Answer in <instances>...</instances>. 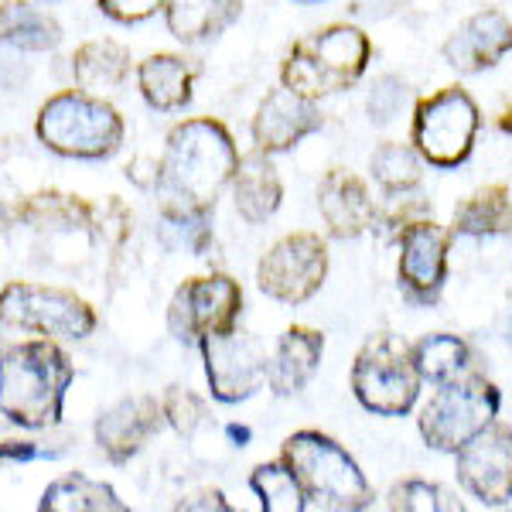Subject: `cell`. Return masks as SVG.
I'll return each instance as SVG.
<instances>
[{
	"mask_svg": "<svg viewBox=\"0 0 512 512\" xmlns=\"http://www.w3.org/2000/svg\"><path fill=\"white\" fill-rule=\"evenodd\" d=\"M239 168L236 140L226 123L195 117L171 127L158 161V202L216 209L219 195L233 185Z\"/></svg>",
	"mask_w": 512,
	"mask_h": 512,
	"instance_id": "6da1fadb",
	"label": "cell"
},
{
	"mask_svg": "<svg viewBox=\"0 0 512 512\" xmlns=\"http://www.w3.org/2000/svg\"><path fill=\"white\" fill-rule=\"evenodd\" d=\"M76 369L52 338H31L0 352V414L24 431H45L62 420Z\"/></svg>",
	"mask_w": 512,
	"mask_h": 512,
	"instance_id": "7a4b0ae2",
	"label": "cell"
},
{
	"mask_svg": "<svg viewBox=\"0 0 512 512\" xmlns=\"http://www.w3.org/2000/svg\"><path fill=\"white\" fill-rule=\"evenodd\" d=\"M373 45L355 24H325L308 38L294 41L280 62V86L308 99L345 93L366 76Z\"/></svg>",
	"mask_w": 512,
	"mask_h": 512,
	"instance_id": "3957f363",
	"label": "cell"
},
{
	"mask_svg": "<svg viewBox=\"0 0 512 512\" xmlns=\"http://www.w3.org/2000/svg\"><path fill=\"white\" fill-rule=\"evenodd\" d=\"M280 461L301 482L308 509L325 512H362L373 506V489L335 437L321 431H294L280 444Z\"/></svg>",
	"mask_w": 512,
	"mask_h": 512,
	"instance_id": "277c9868",
	"label": "cell"
},
{
	"mask_svg": "<svg viewBox=\"0 0 512 512\" xmlns=\"http://www.w3.org/2000/svg\"><path fill=\"white\" fill-rule=\"evenodd\" d=\"M35 134L59 158L103 161L113 158L123 144V117L117 106L86 89H65L41 103L35 117Z\"/></svg>",
	"mask_w": 512,
	"mask_h": 512,
	"instance_id": "5b68a950",
	"label": "cell"
},
{
	"mask_svg": "<svg viewBox=\"0 0 512 512\" xmlns=\"http://www.w3.org/2000/svg\"><path fill=\"white\" fill-rule=\"evenodd\" d=\"M502 407V393L482 373H468L461 379L437 386V393L424 403L417 417V431L431 451L454 454L465 448L475 434L495 424Z\"/></svg>",
	"mask_w": 512,
	"mask_h": 512,
	"instance_id": "8992f818",
	"label": "cell"
},
{
	"mask_svg": "<svg viewBox=\"0 0 512 512\" xmlns=\"http://www.w3.org/2000/svg\"><path fill=\"white\" fill-rule=\"evenodd\" d=\"M414 345L400 335H373L352 362V393L362 410L376 417H407L420 396Z\"/></svg>",
	"mask_w": 512,
	"mask_h": 512,
	"instance_id": "52a82bcc",
	"label": "cell"
},
{
	"mask_svg": "<svg viewBox=\"0 0 512 512\" xmlns=\"http://www.w3.org/2000/svg\"><path fill=\"white\" fill-rule=\"evenodd\" d=\"M482 127V113L472 93L461 86H444L437 93L417 99L410 144L431 168H458L472 158L475 137Z\"/></svg>",
	"mask_w": 512,
	"mask_h": 512,
	"instance_id": "ba28073f",
	"label": "cell"
},
{
	"mask_svg": "<svg viewBox=\"0 0 512 512\" xmlns=\"http://www.w3.org/2000/svg\"><path fill=\"white\" fill-rule=\"evenodd\" d=\"M0 325L11 332L82 342L96 332V311L89 301H82L72 291H62V287L14 280L0 291Z\"/></svg>",
	"mask_w": 512,
	"mask_h": 512,
	"instance_id": "9c48e42d",
	"label": "cell"
},
{
	"mask_svg": "<svg viewBox=\"0 0 512 512\" xmlns=\"http://www.w3.org/2000/svg\"><path fill=\"white\" fill-rule=\"evenodd\" d=\"M243 287L229 274L188 277L168 304V332L181 345H198L239 325Z\"/></svg>",
	"mask_w": 512,
	"mask_h": 512,
	"instance_id": "30bf717a",
	"label": "cell"
},
{
	"mask_svg": "<svg viewBox=\"0 0 512 512\" xmlns=\"http://www.w3.org/2000/svg\"><path fill=\"white\" fill-rule=\"evenodd\" d=\"M328 277V243L318 233L280 236L256 263V287L270 301L304 304L311 301Z\"/></svg>",
	"mask_w": 512,
	"mask_h": 512,
	"instance_id": "8fae6325",
	"label": "cell"
},
{
	"mask_svg": "<svg viewBox=\"0 0 512 512\" xmlns=\"http://www.w3.org/2000/svg\"><path fill=\"white\" fill-rule=\"evenodd\" d=\"M205 362V379H209L212 400L219 403H243L267 383V349L260 338L243 332V328H229L222 335H209L198 342Z\"/></svg>",
	"mask_w": 512,
	"mask_h": 512,
	"instance_id": "7c38bea8",
	"label": "cell"
},
{
	"mask_svg": "<svg viewBox=\"0 0 512 512\" xmlns=\"http://www.w3.org/2000/svg\"><path fill=\"white\" fill-rule=\"evenodd\" d=\"M454 475L472 499L489 509L512 502V427L492 424L454 451Z\"/></svg>",
	"mask_w": 512,
	"mask_h": 512,
	"instance_id": "4fadbf2b",
	"label": "cell"
},
{
	"mask_svg": "<svg viewBox=\"0 0 512 512\" xmlns=\"http://www.w3.org/2000/svg\"><path fill=\"white\" fill-rule=\"evenodd\" d=\"M396 239H400V263H396L400 291L414 304H434L448 280L451 233L437 226L431 216H424L410 222Z\"/></svg>",
	"mask_w": 512,
	"mask_h": 512,
	"instance_id": "5bb4252c",
	"label": "cell"
},
{
	"mask_svg": "<svg viewBox=\"0 0 512 512\" xmlns=\"http://www.w3.org/2000/svg\"><path fill=\"white\" fill-rule=\"evenodd\" d=\"M325 127V117H321L318 99H308L294 89L280 86L270 89L267 96L260 99L250 123V134L256 151L263 154H287L301 144L304 137L318 134Z\"/></svg>",
	"mask_w": 512,
	"mask_h": 512,
	"instance_id": "9a60e30c",
	"label": "cell"
},
{
	"mask_svg": "<svg viewBox=\"0 0 512 512\" xmlns=\"http://www.w3.org/2000/svg\"><path fill=\"white\" fill-rule=\"evenodd\" d=\"M444 62L454 72L478 76L485 69H495L512 52V21L495 7L472 14L454 35L444 41Z\"/></svg>",
	"mask_w": 512,
	"mask_h": 512,
	"instance_id": "2e32d148",
	"label": "cell"
},
{
	"mask_svg": "<svg viewBox=\"0 0 512 512\" xmlns=\"http://www.w3.org/2000/svg\"><path fill=\"white\" fill-rule=\"evenodd\" d=\"M164 410L154 396H130L96 417V448L106 454L113 465H127L134 454L161 431Z\"/></svg>",
	"mask_w": 512,
	"mask_h": 512,
	"instance_id": "e0dca14e",
	"label": "cell"
},
{
	"mask_svg": "<svg viewBox=\"0 0 512 512\" xmlns=\"http://www.w3.org/2000/svg\"><path fill=\"white\" fill-rule=\"evenodd\" d=\"M318 212L332 239H359L376 226V202L366 181L345 168H332L318 185Z\"/></svg>",
	"mask_w": 512,
	"mask_h": 512,
	"instance_id": "ac0fdd59",
	"label": "cell"
},
{
	"mask_svg": "<svg viewBox=\"0 0 512 512\" xmlns=\"http://www.w3.org/2000/svg\"><path fill=\"white\" fill-rule=\"evenodd\" d=\"M321 355H325V335L308 325H291L277 338L274 355L267 359V386L277 396H294L315 379Z\"/></svg>",
	"mask_w": 512,
	"mask_h": 512,
	"instance_id": "d6986e66",
	"label": "cell"
},
{
	"mask_svg": "<svg viewBox=\"0 0 512 512\" xmlns=\"http://www.w3.org/2000/svg\"><path fill=\"white\" fill-rule=\"evenodd\" d=\"M195 76H198V69L192 65V59L175 55V52H158V55H147V59L137 65V89L151 110L178 113L192 103Z\"/></svg>",
	"mask_w": 512,
	"mask_h": 512,
	"instance_id": "ffe728a7",
	"label": "cell"
},
{
	"mask_svg": "<svg viewBox=\"0 0 512 512\" xmlns=\"http://www.w3.org/2000/svg\"><path fill=\"white\" fill-rule=\"evenodd\" d=\"M233 202L236 212L250 226H260L270 216H277L280 202H284V181H280L270 154L253 151L246 158H239V168L233 175Z\"/></svg>",
	"mask_w": 512,
	"mask_h": 512,
	"instance_id": "44dd1931",
	"label": "cell"
},
{
	"mask_svg": "<svg viewBox=\"0 0 512 512\" xmlns=\"http://www.w3.org/2000/svg\"><path fill=\"white\" fill-rule=\"evenodd\" d=\"M243 14V0H168L164 21L185 45H205L229 31Z\"/></svg>",
	"mask_w": 512,
	"mask_h": 512,
	"instance_id": "7402d4cb",
	"label": "cell"
},
{
	"mask_svg": "<svg viewBox=\"0 0 512 512\" xmlns=\"http://www.w3.org/2000/svg\"><path fill=\"white\" fill-rule=\"evenodd\" d=\"M72 79L86 93H117L130 79V48L113 38H96L76 48L72 55Z\"/></svg>",
	"mask_w": 512,
	"mask_h": 512,
	"instance_id": "603a6c76",
	"label": "cell"
},
{
	"mask_svg": "<svg viewBox=\"0 0 512 512\" xmlns=\"http://www.w3.org/2000/svg\"><path fill=\"white\" fill-rule=\"evenodd\" d=\"M21 226H31L38 233H82L93 226V205L79 195L45 188L21 198Z\"/></svg>",
	"mask_w": 512,
	"mask_h": 512,
	"instance_id": "cb8c5ba5",
	"label": "cell"
},
{
	"mask_svg": "<svg viewBox=\"0 0 512 512\" xmlns=\"http://www.w3.org/2000/svg\"><path fill=\"white\" fill-rule=\"evenodd\" d=\"M0 41L18 52H52L62 45V24L31 0L0 4Z\"/></svg>",
	"mask_w": 512,
	"mask_h": 512,
	"instance_id": "d4e9b609",
	"label": "cell"
},
{
	"mask_svg": "<svg viewBox=\"0 0 512 512\" xmlns=\"http://www.w3.org/2000/svg\"><path fill=\"white\" fill-rule=\"evenodd\" d=\"M512 233V198L506 185H485L454 209L451 236L492 239Z\"/></svg>",
	"mask_w": 512,
	"mask_h": 512,
	"instance_id": "484cf974",
	"label": "cell"
},
{
	"mask_svg": "<svg viewBox=\"0 0 512 512\" xmlns=\"http://www.w3.org/2000/svg\"><path fill=\"white\" fill-rule=\"evenodd\" d=\"M414 366L424 383L444 386V383H451V379L475 373V355L465 338L434 332V335H424L414 345Z\"/></svg>",
	"mask_w": 512,
	"mask_h": 512,
	"instance_id": "4316f807",
	"label": "cell"
},
{
	"mask_svg": "<svg viewBox=\"0 0 512 512\" xmlns=\"http://www.w3.org/2000/svg\"><path fill=\"white\" fill-rule=\"evenodd\" d=\"M212 216H216V209H202V205L158 202L161 243L171 250H188L192 256H209V250L216 246Z\"/></svg>",
	"mask_w": 512,
	"mask_h": 512,
	"instance_id": "83f0119b",
	"label": "cell"
},
{
	"mask_svg": "<svg viewBox=\"0 0 512 512\" xmlns=\"http://www.w3.org/2000/svg\"><path fill=\"white\" fill-rule=\"evenodd\" d=\"M41 512H127V502L110 485L93 482L82 472L55 478L38 502Z\"/></svg>",
	"mask_w": 512,
	"mask_h": 512,
	"instance_id": "f1b7e54d",
	"label": "cell"
},
{
	"mask_svg": "<svg viewBox=\"0 0 512 512\" xmlns=\"http://www.w3.org/2000/svg\"><path fill=\"white\" fill-rule=\"evenodd\" d=\"M369 175L386 195H407L424 181V158L414 144L383 140L369 158Z\"/></svg>",
	"mask_w": 512,
	"mask_h": 512,
	"instance_id": "f546056e",
	"label": "cell"
},
{
	"mask_svg": "<svg viewBox=\"0 0 512 512\" xmlns=\"http://www.w3.org/2000/svg\"><path fill=\"white\" fill-rule=\"evenodd\" d=\"M250 489L260 499L263 512H304L308 499H304L301 482L294 478L284 461H263L250 472Z\"/></svg>",
	"mask_w": 512,
	"mask_h": 512,
	"instance_id": "4dcf8cb0",
	"label": "cell"
},
{
	"mask_svg": "<svg viewBox=\"0 0 512 512\" xmlns=\"http://www.w3.org/2000/svg\"><path fill=\"white\" fill-rule=\"evenodd\" d=\"M386 509L393 512H454L465 509L458 499H451L441 485L424 482V478H403L386 495Z\"/></svg>",
	"mask_w": 512,
	"mask_h": 512,
	"instance_id": "1f68e13d",
	"label": "cell"
},
{
	"mask_svg": "<svg viewBox=\"0 0 512 512\" xmlns=\"http://www.w3.org/2000/svg\"><path fill=\"white\" fill-rule=\"evenodd\" d=\"M161 410L164 424H171V431H178L181 437H192L205 420V403L185 386H168V393L161 396Z\"/></svg>",
	"mask_w": 512,
	"mask_h": 512,
	"instance_id": "d6a6232c",
	"label": "cell"
},
{
	"mask_svg": "<svg viewBox=\"0 0 512 512\" xmlns=\"http://www.w3.org/2000/svg\"><path fill=\"white\" fill-rule=\"evenodd\" d=\"M407 99H410V86L400 76H379L373 82V89H369V99H366L369 120H373L376 127H386V123H393L396 117H400L403 106H407Z\"/></svg>",
	"mask_w": 512,
	"mask_h": 512,
	"instance_id": "836d02e7",
	"label": "cell"
},
{
	"mask_svg": "<svg viewBox=\"0 0 512 512\" xmlns=\"http://www.w3.org/2000/svg\"><path fill=\"white\" fill-rule=\"evenodd\" d=\"M89 229H93V236L103 239V243L120 246L134 233V212H130L117 195H110L99 205H93V226Z\"/></svg>",
	"mask_w": 512,
	"mask_h": 512,
	"instance_id": "e575fe53",
	"label": "cell"
},
{
	"mask_svg": "<svg viewBox=\"0 0 512 512\" xmlns=\"http://www.w3.org/2000/svg\"><path fill=\"white\" fill-rule=\"evenodd\" d=\"M99 11L117 24H140L168 7V0H96Z\"/></svg>",
	"mask_w": 512,
	"mask_h": 512,
	"instance_id": "d590c367",
	"label": "cell"
},
{
	"mask_svg": "<svg viewBox=\"0 0 512 512\" xmlns=\"http://www.w3.org/2000/svg\"><path fill=\"white\" fill-rule=\"evenodd\" d=\"M55 451L38 448L35 441H0V458L4 461H35V458H52Z\"/></svg>",
	"mask_w": 512,
	"mask_h": 512,
	"instance_id": "8d00e7d4",
	"label": "cell"
},
{
	"mask_svg": "<svg viewBox=\"0 0 512 512\" xmlns=\"http://www.w3.org/2000/svg\"><path fill=\"white\" fill-rule=\"evenodd\" d=\"M18 222H21V195H14L7 188V181L0 178V233H7Z\"/></svg>",
	"mask_w": 512,
	"mask_h": 512,
	"instance_id": "74e56055",
	"label": "cell"
},
{
	"mask_svg": "<svg viewBox=\"0 0 512 512\" xmlns=\"http://www.w3.org/2000/svg\"><path fill=\"white\" fill-rule=\"evenodd\" d=\"M178 509H216V512H229L233 506L226 502V495H222L219 489H205V492H195V495H188V499H181L178 502Z\"/></svg>",
	"mask_w": 512,
	"mask_h": 512,
	"instance_id": "f35d334b",
	"label": "cell"
},
{
	"mask_svg": "<svg viewBox=\"0 0 512 512\" xmlns=\"http://www.w3.org/2000/svg\"><path fill=\"white\" fill-rule=\"evenodd\" d=\"M226 434H229V441L236 444V448H246V444H250V427H243V424H229L226 427Z\"/></svg>",
	"mask_w": 512,
	"mask_h": 512,
	"instance_id": "ab89813d",
	"label": "cell"
},
{
	"mask_svg": "<svg viewBox=\"0 0 512 512\" xmlns=\"http://www.w3.org/2000/svg\"><path fill=\"white\" fill-rule=\"evenodd\" d=\"M499 127L506 130V134H512V106H509V110H506V113H502V117H499Z\"/></svg>",
	"mask_w": 512,
	"mask_h": 512,
	"instance_id": "60d3db41",
	"label": "cell"
},
{
	"mask_svg": "<svg viewBox=\"0 0 512 512\" xmlns=\"http://www.w3.org/2000/svg\"><path fill=\"white\" fill-rule=\"evenodd\" d=\"M509 342H512V335H509Z\"/></svg>",
	"mask_w": 512,
	"mask_h": 512,
	"instance_id": "b9f144b4",
	"label": "cell"
}]
</instances>
